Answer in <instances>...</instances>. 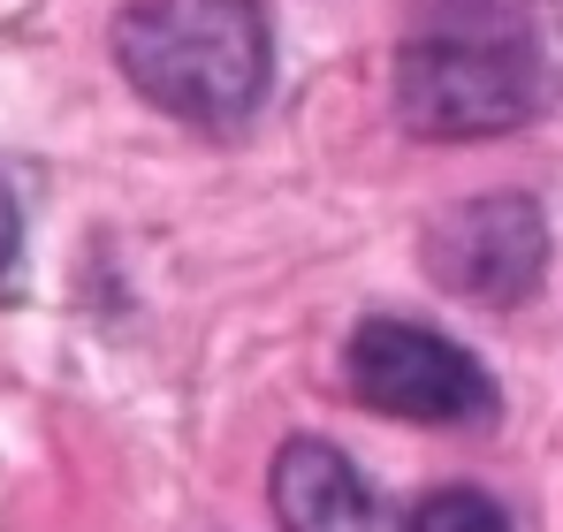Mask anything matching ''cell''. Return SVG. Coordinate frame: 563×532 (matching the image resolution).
Returning <instances> with one entry per match:
<instances>
[{"mask_svg": "<svg viewBox=\"0 0 563 532\" xmlns=\"http://www.w3.org/2000/svg\"><path fill=\"white\" fill-rule=\"evenodd\" d=\"M15 259H23V206H15V190L0 176V297L15 289Z\"/></svg>", "mask_w": 563, "mask_h": 532, "instance_id": "cell-7", "label": "cell"}, {"mask_svg": "<svg viewBox=\"0 0 563 532\" xmlns=\"http://www.w3.org/2000/svg\"><path fill=\"white\" fill-rule=\"evenodd\" d=\"M427 274L487 312H510L541 289L549 274V221L526 190H487L450 206L434 229H427Z\"/></svg>", "mask_w": 563, "mask_h": 532, "instance_id": "cell-4", "label": "cell"}, {"mask_svg": "<svg viewBox=\"0 0 563 532\" xmlns=\"http://www.w3.org/2000/svg\"><path fill=\"white\" fill-rule=\"evenodd\" d=\"M267 495H275L282 532H396L388 502L358 479V464L335 442H312V434L282 442Z\"/></svg>", "mask_w": 563, "mask_h": 532, "instance_id": "cell-5", "label": "cell"}, {"mask_svg": "<svg viewBox=\"0 0 563 532\" xmlns=\"http://www.w3.org/2000/svg\"><path fill=\"white\" fill-rule=\"evenodd\" d=\"M351 388H358V403H374L388 419H411V426L495 419V380L479 373V357L457 351L434 328H419V320H366L351 335Z\"/></svg>", "mask_w": 563, "mask_h": 532, "instance_id": "cell-3", "label": "cell"}, {"mask_svg": "<svg viewBox=\"0 0 563 532\" xmlns=\"http://www.w3.org/2000/svg\"><path fill=\"white\" fill-rule=\"evenodd\" d=\"M411 532H510V525H503V510H495L479 487H442V495L419 502Z\"/></svg>", "mask_w": 563, "mask_h": 532, "instance_id": "cell-6", "label": "cell"}, {"mask_svg": "<svg viewBox=\"0 0 563 532\" xmlns=\"http://www.w3.org/2000/svg\"><path fill=\"white\" fill-rule=\"evenodd\" d=\"M556 99V69L518 0H427L396 54V114L411 137H503Z\"/></svg>", "mask_w": 563, "mask_h": 532, "instance_id": "cell-1", "label": "cell"}, {"mask_svg": "<svg viewBox=\"0 0 563 532\" xmlns=\"http://www.w3.org/2000/svg\"><path fill=\"white\" fill-rule=\"evenodd\" d=\"M114 62L161 114L190 130H236L267 99L275 38L260 0H137L114 15Z\"/></svg>", "mask_w": 563, "mask_h": 532, "instance_id": "cell-2", "label": "cell"}]
</instances>
